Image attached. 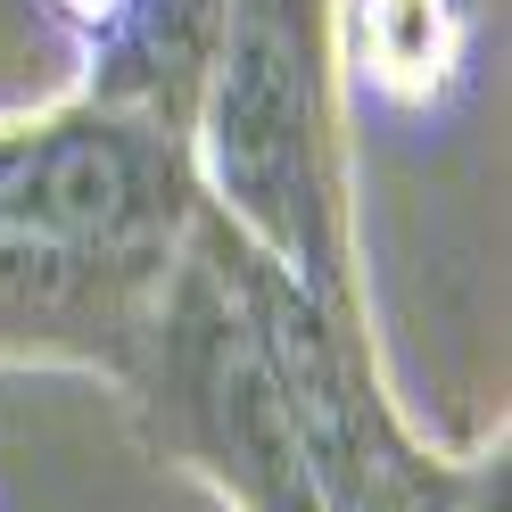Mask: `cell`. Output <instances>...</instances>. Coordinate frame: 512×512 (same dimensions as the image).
Segmentation results:
<instances>
[{
  "instance_id": "1",
  "label": "cell",
  "mask_w": 512,
  "mask_h": 512,
  "mask_svg": "<svg viewBox=\"0 0 512 512\" xmlns=\"http://www.w3.org/2000/svg\"><path fill=\"white\" fill-rule=\"evenodd\" d=\"M199 223L174 124L67 100L0 124V347H75L133 364Z\"/></svg>"
},
{
  "instance_id": "2",
  "label": "cell",
  "mask_w": 512,
  "mask_h": 512,
  "mask_svg": "<svg viewBox=\"0 0 512 512\" xmlns=\"http://www.w3.org/2000/svg\"><path fill=\"white\" fill-rule=\"evenodd\" d=\"M331 83V0H223L182 149L215 223H232L306 298L356 314Z\"/></svg>"
},
{
  "instance_id": "3",
  "label": "cell",
  "mask_w": 512,
  "mask_h": 512,
  "mask_svg": "<svg viewBox=\"0 0 512 512\" xmlns=\"http://www.w3.org/2000/svg\"><path fill=\"white\" fill-rule=\"evenodd\" d=\"M124 380H141L157 438L182 463H199L240 512H331L323 488H314L306 446H298L290 397H281L265 347H256L248 314L232 298L207 207L190 223L182 265L166 281V298H157Z\"/></svg>"
},
{
  "instance_id": "4",
  "label": "cell",
  "mask_w": 512,
  "mask_h": 512,
  "mask_svg": "<svg viewBox=\"0 0 512 512\" xmlns=\"http://www.w3.org/2000/svg\"><path fill=\"white\" fill-rule=\"evenodd\" d=\"M488 67V0H331V75L356 116L430 133Z\"/></svg>"
}]
</instances>
